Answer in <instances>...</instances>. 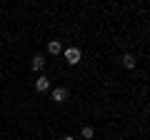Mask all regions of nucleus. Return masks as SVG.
I'll return each instance as SVG.
<instances>
[{
    "instance_id": "1",
    "label": "nucleus",
    "mask_w": 150,
    "mask_h": 140,
    "mask_svg": "<svg viewBox=\"0 0 150 140\" xmlns=\"http://www.w3.org/2000/svg\"><path fill=\"white\" fill-rule=\"evenodd\" d=\"M65 60H68L70 65H78V63H80V50H78V48H68V50H65Z\"/></svg>"
},
{
    "instance_id": "2",
    "label": "nucleus",
    "mask_w": 150,
    "mask_h": 140,
    "mask_svg": "<svg viewBox=\"0 0 150 140\" xmlns=\"http://www.w3.org/2000/svg\"><path fill=\"white\" fill-rule=\"evenodd\" d=\"M48 88H50V78L40 75V78H38V80H35V90H38V93H45V90H48Z\"/></svg>"
},
{
    "instance_id": "6",
    "label": "nucleus",
    "mask_w": 150,
    "mask_h": 140,
    "mask_svg": "<svg viewBox=\"0 0 150 140\" xmlns=\"http://www.w3.org/2000/svg\"><path fill=\"white\" fill-rule=\"evenodd\" d=\"M123 65H125L128 70H133V68H135V58H133V55H123Z\"/></svg>"
},
{
    "instance_id": "3",
    "label": "nucleus",
    "mask_w": 150,
    "mask_h": 140,
    "mask_svg": "<svg viewBox=\"0 0 150 140\" xmlns=\"http://www.w3.org/2000/svg\"><path fill=\"white\" fill-rule=\"evenodd\" d=\"M53 100L55 103H65L68 100V88H55L53 90Z\"/></svg>"
},
{
    "instance_id": "4",
    "label": "nucleus",
    "mask_w": 150,
    "mask_h": 140,
    "mask_svg": "<svg viewBox=\"0 0 150 140\" xmlns=\"http://www.w3.org/2000/svg\"><path fill=\"white\" fill-rule=\"evenodd\" d=\"M43 65H45V58H43V55H35L33 63H30V68L33 70H43Z\"/></svg>"
},
{
    "instance_id": "8",
    "label": "nucleus",
    "mask_w": 150,
    "mask_h": 140,
    "mask_svg": "<svg viewBox=\"0 0 150 140\" xmlns=\"http://www.w3.org/2000/svg\"><path fill=\"white\" fill-rule=\"evenodd\" d=\"M60 140H73V138H70V135H65V138H60Z\"/></svg>"
},
{
    "instance_id": "7",
    "label": "nucleus",
    "mask_w": 150,
    "mask_h": 140,
    "mask_svg": "<svg viewBox=\"0 0 150 140\" xmlns=\"http://www.w3.org/2000/svg\"><path fill=\"white\" fill-rule=\"evenodd\" d=\"M93 135H95V130H93L90 125H85V128H83V138H85V140H93Z\"/></svg>"
},
{
    "instance_id": "5",
    "label": "nucleus",
    "mask_w": 150,
    "mask_h": 140,
    "mask_svg": "<svg viewBox=\"0 0 150 140\" xmlns=\"http://www.w3.org/2000/svg\"><path fill=\"white\" fill-rule=\"evenodd\" d=\"M60 50H63V48H60L58 40H50V43H48V53H50V55H58Z\"/></svg>"
}]
</instances>
